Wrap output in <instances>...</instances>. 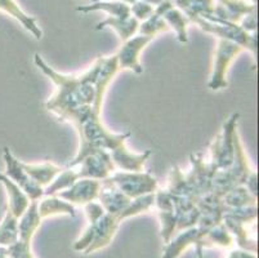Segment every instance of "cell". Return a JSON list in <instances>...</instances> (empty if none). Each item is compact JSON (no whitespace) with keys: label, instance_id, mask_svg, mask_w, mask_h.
<instances>
[{"label":"cell","instance_id":"obj_14","mask_svg":"<svg viewBox=\"0 0 259 258\" xmlns=\"http://www.w3.org/2000/svg\"><path fill=\"white\" fill-rule=\"evenodd\" d=\"M217 2L218 3L214 6L213 16L206 20L217 18V20L227 21V22L239 23L246 14L256 11L255 4H249L244 0H217Z\"/></svg>","mask_w":259,"mask_h":258},{"label":"cell","instance_id":"obj_1","mask_svg":"<svg viewBox=\"0 0 259 258\" xmlns=\"http://www.w3.org/2000/svg\"><path fill=\"white\" fill-rule=\"evenodd\" d=\"M34 62L56 85V93L47 101L46 108L54 114L58 120L70 123L81 108L93 105L94 80L100 67V57L85 72L79 75L58 72L51 67L39 53H35Z\"/></svg>","mask_w":259,"mask_h":258},{"label":"cell","instance_id":"obj_24","mask_svg":"<svg viewBox=\"0 0 259 258\" xmlns=\"http://www.w3.org/2000/svg\"><path fill=\"white\" fill-rule=\"evenodd\" d=\"M105 27L114 28L122 43L126 42L128 39L134 36V34L138 31L140 27V21H137L134 17L128 18H117V17H107L106 20L101 21L96 26V30H102Z\"/></svg>","mask_w":259,"mask_h":258},{"label":"cell","instance_id":"obj_18","mask_svg":"<svg viewBox=\"0 0 259 258\" xmlns=\"http://www.w3.org/2000/svg\"><path fill=\"white\" fill-rule=\"evenodd\" d=\"M37 207H39V213L41 218H48V217L53 216L75 217L74 205L57 195L43 196L37 202Z\"/></svg>","mask_w":259,"mask_h":258},{"label":"cell","instance_id":"obj_20","mask_svg":"<svg viewBox=\"0 0 259 258\" xmlns=\"http://www.w3.org/2000/svg\"><path fill=\"white\" fill-rule=\"evenodd\" d=\"M41 219L43 218L40 217L37 202H31L29 208L26 209V212L18 218V235H20V240L25 241V243H31L35 233L37 231L40 225H41Z\"/></svg>","mask_w":259,"mask_h":258},{"label":"cell","instance_id":"obj_21","mask_svg":"<svg viewBox=\"0 0 259 258\" xmlns=\"http://www.w3.org/2000/svg\"><path fill=\"white\" fill-rule=\"evenodd\" d=\"M22 167L26 170V173L31 177L32 181L43 189H46L63 169V168L58 167V165L53 164L51 162H44L40 163V164H26V163H22Z\"/></svg>","mask_w":259,"mask_h":258},{"label":"cell","instance_id":"obj_15","mask_svg":"<svg viewBox=\"0 0 259 258\" xmlns=\"http://www.w3.org/2000/svg\"><path fill=\"white\" fill-rule=\"evenodd\" d=\"M97 200L103 207L105 212L111 213V214H117V216L132 202V199L129 196H126L125 194H122L107 178L101 181V189L100 193H98Z\"/></svg>","mask_w":259,"mask_h":258},{"label":"cell","instance_id":"obj_6","mask_svg":"<svg viewBox=\"0 0 259 258\" xmlns=\"http://www.w3.org/2000/svg\"><path fill=\"white\" fill-rule=\"evenodd\" d=\"M3 158L6 162V173L4 174L22 189L23 193L29 196L30 202H39L44 196V189L35 183L31 177L26 173V170L22 167V162L16 159L15 155L9 151L8 148H4Z\"/></svg>","mask_w":259,"mask_h":258},{"label":"cell","instance_id":"obj_22","mask_svg":"<svg viewBox=\"0 0 259 258\" xmlns=\"http://www.w3.org/2000/svg\"><path fill=\"white\" fill-rule=\"evenodd\" d=\"M166 190L170 193V195L176 196V198H188L195 200L196 203L199 200V196L195 193L190 179L178 167L171 168Z\"/></svg>","mask_w":259,"mask_h":258},{"label":"cell","instance_id":"obj_9","mask_svg":"<svg viewBox=\"0 0 259 258\" xmlns=\"http://www.w3.org/2000/svg\"><path fill=\"white\" fill-rule=\"evenodd\" d=\"M152 42V38L137 35L122 43L121 48L116 53L120 70H131L136 74H142L141 65V52Z\"/></svg>","mask_w":259,"mask_h":258},{"label":"cell","instance_id":"obj_11","mask_svg":"<svg viewBox=\"0 0 259 258\" xmlns=\"http://www.w3.org/2000/svg\"><path fill=\"white\" fill-rule=\"evenodd\" d=\"M190 160L191 170L186 176L190 179L196 195L200 198L211 191V179L217 169L210 164L209 160L204 159V155L201 153L192 154Z\"/></svg>","mask_w":259,"mask_h":258},{"label":"cell","instance_id":"obj_8","mask_svg":"<svg viewBox=\"0 0 259 258\" xmlns=\"http://www.w3.org/2000/svg\"><path fill=\"white\" fill-rule=\"evenodd\" d=\"M119 70L116 54L110 57H100V67H98L97 77L94 80V102L92 105L94 113L100 114V115L102 113L105 94Z\"/></svg>","mask_w":259,"mask_h":258},{"label":"cell","instance_id":"obj_16","mask_svg":"<svg viewBox=\"0 0 259 258\" xmlns=\"http://www.w3.org/2000/svg\"><path fill=\"white\" fill-rule=\"evenodd\" d=\"M151 155V150H146L143 153L137 154L129 150L126 145L110 153L115 168H119V170H129V172H142L146 162L150 159Z\"/></svg>","mask_w":259,"mask_h":258},{"label":"cell","instance_id":"obj_5","mask_svg":"<svg viewBox=\"0 0 259 258\" xmlns=\"http://www.w3.org/2000/svg\"><path fill=\"white\" fill-rule=\"evenodd\" d=\"M242 52V48L236 43L220 39L214 54L213 68L208 87L211 91H221L227 87V72L231 63Z\"/></svg>","mask_w":259,"mask_h":258},{"label":"cell","instance_id":"obj_38","mask_svg":"<svg viewBox=\"0 0 259 258\" xmlns=\"http://www.w3.org/2000/svg\"><path fill=\"white\" fill-rule=\"evenodd\" d=\"M244 186L248 189V191L251 195L256 198V195H258V174H256L255 170H251V173L249 174V177L246 178Z\"/></svg>","mask_w":259,"mask_h":258},{"label":"cell","instance_id":"obj_27","mask_svg":"<svg viewBox=\"0 0 259 258\" xmlns=\"http://www.w3.org/2000/svg\"><path fill=\"white\" fill-rule=\"evenodd\" d=\"M235 239L232 234L228 231L227 227L225 226L223 222L215 225L211 227L210 230L204 236V247H222V248H231L234 245Z\"/></svg>","mask_w":259,"mask_h":258},{"label":"cell","instance_id":"obj_34","mask_svg":"<svg viewBox=\"0 0 259 258\" xmlns=\"http://www.w3.org/2000/svg\"><path fill=\"white\" fill-rule=\"evenodd\" d=\"M155 7L150 6V4L141 2V0H136L133 4H131V13L132 17H134L137 21H146L154 14Z\"/></svg>","mask_w":259,"mask_h":258},{"label":"cell","instance_id":"obj_28","mask_svg":"<svg viewBox=\"0 0 259 258\" xmlns=\"http://www.w3.org/2000/svg\"><path fill=\"white\" fill-rule=\"evenodd\" d=\"M162 18L168 23L169 28H173L174 31H176L177 38H178L181 43L188 42L187 26L190 23V20H188V17L182 11L173 7V8L162 14Z\"/></svg>","mask_w":259,"mask_h":258},{"label":"cell","instance_id":"obj_37","mask_svg":"<svg viewBox=\"0 0 259 258\" xmlns=\"http://www.w3.org/2000/svg\"><path fill=\"white\" fill-rule=\"evenodd\" d=\"M241 28H244L245 31L249 34H256V11L251 12V13L246 14L245 17L241 18Z\"/></svg>","mask_w":259,"mask_h":258},{"label":"cell","instance_id":"obj_41","mask_svg":"<svg viewBox=\"0 0 259 258\" xmlns=\"http://www.w3.org/2000/svg\"><path fill=\"white\" fill-rule=\"evenodd\" d=\"M141 2H145V3L150 4V6L152 7H157L160 3H162L164 0H141Z\"/></svg>","mask_w":259,"mask_h":258},{"label":"cell","instance_id":"obj_29","mask_svg":"<svg viewBox=\"0 0 259 258\" xmlns=\"http://www.w3.org/2000/svg\"><path fill=\"white\" fill-rule=\"evenodd\" d=\"M77 179H79V176H77L76 168H63L61 173L44 189V196L56 195V194L69 189Z\"/></svg>","mask_w":259,"mask_h":258},{"label":"cell","instance_id":"obj_3","mask_svg":"<svg viewBox=\"0 0 259 258\" xmlns=\"http://www.w3.org/2000/svg\"><path fill=\"white\" fill-rule=\"evenodd\" d=\"M239 113H234L222 125L221 132L215 136L210 145V164L218 169H226L234 162L235 137L237 134Z\"/></svg>","mask_w":259,"mask_h":258},{"label":"cell","instance_id":"obj_42","mask_svg":"<svg viewBox=\"0 0 259 258\" xmlns=\"http://www.w3.org/2000/svg\"><path fill=\"white\" fill-rule=\"evenodd\" d=\"M251 3H253V4H256V0H251Z\"/></svg>","mask_w":259,"mask_h":258},{"label":"cell","instance_id":"obj_33","mask_svg":"<svg viewBox=\"0 0 259 258\" xmlns=\"http://www.w3.org/2000/svg\"><path fill=\"white\" fill-rule=\"evenodd\" d=\"M160 222H161V238L164 243H169L173 239L177 229V214L176 210L169 212H159Z\"/></svg>","mask_w":259,"mask_h":258},{"label":"cell","instance_id":"obj_30","mask_svg":"<svg viewBox=\"0 0 259 258\" xmlns=\"http://www.w3.org/2000/svg\"><path fill=\"white\" fill-rule=\"evenodd\" d=\"M18 218L7 209L6 216L0 224V245L8 248L18 241Z\"/></svg>","mask_w":259,"mask_h":258},{"label":"cell","instance_id":"obj_36","mask_svg":"<svg viewBox=\"0 0 259 258\" xmlns=\"http://www.w3.org/2000/svg\"><path fill=\"white\" fill-rule=\"evenodd\" d=\"M84 210H85L89 224H96L106 213L102 205L100 204V202H96V200L84 205Z\"/></svg>","mask_w":259,"mask_h":258},{"label":"cell","instance_id":"obj_26","mask_svg":"<svg viewBox=\"0 0 259 258\" xmlns=\"http://www.w3.org/2000/svg\"><path fill=\"white\" fill-rule=\"evenodd\" d=\"M222 202L226 208H242L256 205V198L249 193L244 185H240L226 193L222 196Z\"/></svg>","mask_w":259,"mask_h":258},{"label":"cell","instance_id":"obj_40","mask_svg":"<svg viewBox=\"0 0 259 258\" xmlns=\"http://www.w3.org/2000/svg\"><path fill=\"white\" fill-rule=\"evenodd\" d=\"M0 258H9L8 248L2 247V245H0Z\"/></svg>","mask_w":259,"mask_h":258},{"label":"cell","instance_id":"obj_19","mask_svg":"<svg viewBox=\"0 0 259 258\" xmlns=\"http://www.w3.org/2000/svg\"><path fill=\"white\" fill-rule=\"evenodd\" d=\"M0 11L6 12L11 17L17 20L27 31L34 35L35 39L40 40L43 38V31L40 30V26H37L36 18L25 13L16 0H0Z\"/></svg>","mask_w":259,"mask_h":258},{"label":"cell","instance_id":"obj_31","mask_svg":"<svg viewBox=\"0 0 259 258\" xmlns=\"http://www.w3.org/2000/svg\"><path fill=\"white\" fill-rule=\"evenodd\" d=\"M155 207V194H148V195L138 196V198L132 199L131 204L122 210L119 214V218L121 221L126 218H131V217L138 216V214H142V213L150 212L152 208Z\"/></svg>","mask_w":259,"mask_h":258},{"label":"cell","instance_id":"obj_32","mask_svg":"<svg viewBox=\"0 0 259 258\" xmlns=\"http://www.w3.org/2000/svg\"><path fill=\"white\" fill-rule=\"evenodd\" d=\"M169 26L165 22V20L161 17V16H157L156 13H154L150 18H147L146 21H143L142 23H140V27H138V31L140 35H145V36H150L154 39L156 35H159L160 32L168 31Z\"/></svg>","mask_w":259,"mask_h":258},{"label":"cell","instance_id":"obj_13","mask_svg":"<svg viewBox=\"0 0 259 258\" xmlns=\"http://www.w3.org/2000/svg\"><path fill=\"white\" fill-rule=\"evenodd\" d=\"M101 189V181L91 178H79L69 189L56 194L66 202L71 203L72 205H85L88 203L97 200L98 193Z\"/></svg>","mask_w":259,"mask_h":258},{"label":"cell","instance_id":"obj_17","mask_svg":"<svg viewBox=\"0 0 259 258\" xmlns=\"http://www.w3.org/2000/svg\"><path fill=\"white\" fill-rule=\"evenodd\" d=\"M0 183L3 185L4 189L7 190V195H8V210L13 216L20 218L23 213L26 212V209L29 208L30 203H31L29 196L23 193L22 189L18 185H16L15 182L12 181L11 178H8L4 173H0Z\"/></svg>","mask_w":259,"mask_h":258},{"label":"cell","instance_id":"obj_12","mask_svg":"<svg viewBox=\"0 0 259 258\" xmlns=\"http://www.w3.org/2000/svg\"><path fill=\"white\" fill-rule=\"evenodd\" d=\"M121 219L117 214H111L106 212L96 224H94V238L92 240L91 245L87 248L84 254H92L97 250L103 249L107 247L114 239L117 229H119Z\"/></svg>","mask_w":259,"mask_h":258},{"label":"cell","instance_id":"obj_7","mask_svg":"<svg viewBox=\"0 0 259 258\" xmlns=\"http://www.w3.org/2000/svg\"><path fill=\"white\" fill-rule=\"evenodd\" d=\"M74 168H76L79 178H91L97 181L108 178L116 170L110 153L105 150H96L89 154Z\"/></svg>","mask_w":259,"mask_h":258},{"label":"cell","instance_id":"obj_23","mask_svg":"<svg viewBox=\"0 0 259 258\" xmlns=\"http://www.w3.org/2000/svg\"><path fill=\"white\" fill-rule=\"evenodd\" d=\"M77 12L81 13H89L94 11H103L108 13L110 17L128 18L131 17V6L128 3L120 2V0H98L89 6H81L76 8Z\"/></svg>","mask_w":259,"mask_h":258},{"label":"cell","instance_id":"obj_10","mask_svg":"<svg viewBox=\"0 0 259 258\" xmlns=\"http://www.w3.org/2000/svg\"><path fill=\"white\" fill-rule=\"evenodd\" d=\"M208 231L196 226L186 229V230L180 231L178 235L174 239H170L169 243H166L164 248V254L162 258H178L185 249H187L190 245H195L197 250V255L201 257L202 249H204V236Z\"/></svg>","mask_w":259,"mask_h":258},{"label":"cell","instance_id":"obj_25","mask_svg":"<svg viewBox=\"0 0 259 258\" xmlns=\"http://www.w3.org/2000/svg\"><path fill=\"white\" fill-rule=\"evenodd\" d=\"M173 4L188 17L209 18L213 16L215 0H173Z\"/></svg>","mask_w":259,"mask_h":258},{"label":"cell","instance_id":"obj_4","mask_svg":"<svg viewBox=\"0 0 259 258\" xmlns=\"http://www.w3.org/2000/svg\"><path fill=\"white\" fill-rule=\"evenodd\" d=\"M107 179L131 199L155 194L157 190L156 178L151 173L143 170L142 172L115 170Z\"/></svg>","mask_w":259,"mask_h":258},{"label":"cell","instance_id":"obj_39","mask_svg":"<svg viewBox=\"0 0 259 258\" xmlns=\"http://www.w3.org/2000/svg\"><path fill=\"white\" fill-rule=\"evenodd\" d=\"M228 258H256V255L253 252H249V250L244 249H237L232 250L231 254L228 255Z\"/></svg>","mask_w":259,"mask_h":258},{"label":"cell","instance_id":"obj_2","mask_svg":"<svg viewBox=\"0 0 259 258\" xmlns=\"http://www.w3.org/2000/svg\"><path fill=\"white\" fill-rule=\"evenodd\" d=\"M190 22L196 23L202 31L208 34H213L220 39L236 43L242 49H248L253 53V56H256V34H249L244 28H241L239 23L227 22L217 18L206 20L201 17L191 18Z\"/></svg>","mask_w":259,"mask_h":258},{"label":"cell","instance_id":"obj_35","mask_svg":"<svg viewBox=\"0 0 259 258\" xmlns=\"http://www.w3.org/2000/svg\"><path fill=\"white\" fill-rule=\"evenodd\" d=\"M9 258H35L31 252V243H25L20 240L8 247Z\"/></svg>","mask_w":259,"mask_h":258}]
</instances>
